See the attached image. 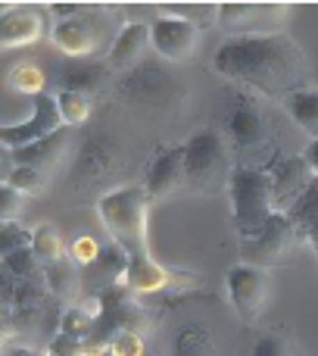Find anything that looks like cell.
<instances>
[{
    "label": "cell",
    "instance_id": "ffe728a7",
    "mask_svg": "<svg viewBox=\"0 0 318 356\" xmlns=\"http://www.w3.org/2000/svg\"><path fill=\"white\" fill-rule=\"evenodd\" d=\"M122 97L141 100V104H162L171 91H175V79L162 72L159 66H137L128 79L122 81Z\"/></svg>",
    "mask_w": 318,
    "mask_h": 356
},
{
    "label": "cell",
    "instance_id": "d590c367",
    "mask_svg": "<svg viewBox=\"0 0 318 356\" xmlns=\"http://www.w3.org/2000/svg\"><path fill=\"white\" fill-rule=\"evenodd\" d=\"M250 356H290V347H287V341H284V334L265 332V334H259L256 338Z\"/></svg>",
    "mask_w": 318,
    "mask_h": 356
},
{
    "label": "cell",
    "instance_id": "7402d4cb",
    "mask_svg": "<svg viewBox=\"0 0 318 356\" xmlns=\"http://www.w3.org/2000/svg\"><path fill=\"white\" fill-rule=\"evenodd\" d=\"M44 284H47V291L60 303L85 294V291H81V266L75 263L72 257H62V259H56L53 266H44Z\"/></svg>",
    "mask_w": 318,
    "mask_h": 356
},
{
    "label": "cell",
    "instance_id": "d6986e66",
    "mask_svg": "<svg viewBox=\"0 0 318 356\" xmlns=\"http://www.w3.org/2000/svg\"><path fill=\"white\" fill-rule=\"evenodd\" d=\"M69 147H72V129H60L56 135L44 138V141H35V144H28V147L10 150V154H12V163H16V166L41 169V172L47 175L66 160Z\"/></svg>",
    "mask_w": 318,
    "mask_h": 356
},
{
    "label": "cell",
    "instance_id": "9c48e42d",
    "mask_svg": "<svg viewBox=\"0 0 318 356\" xmlns=\"http://www.w3.org/2000/svg\"><path fill=\"white\" fill-rule=\"evenodd\" d=\"M131 294H162V291H181V288H196L200 278L187 275L181 269L156 263L150 253H135L128 257V269H125L122 282Z\"/></svg>",
    "mask_w": 318,
    "mask_h": 356
},
{
    "label": "cell",
    "instance_id": "8fae6325",
    "mask_svg": "<svg viewBox=\"0 0 318 356\" xmlns=\"http://www.w3.org/2000/svg\"><path fill=\"white\" fill-rule=\"evenodd\" d=\"M225 284H228V297H231V307L237 309V316L246 325H256L265 303H269V278H265V269L240 263L234 269H228Z\"/></svg>",
    "mask_w": 318,
    "mask_h": 356
},
{
    "label": "cell",
    "instance_id": "d6a6232c",
    "mask_svg": "<svg viewBox=\"0 0 318 356\" xmlns=\"http://www.w3.org/2000/svg\"><path fill=\"white\" fill-rule=\"evenodd\" d=\"M31 238H35V228H25L22 222H0V253H16L22 247H31Z\"/></svg>",
    "mask_w": 318,
    "mask_h": 356
},
{
    "label": "cell",
    "instance_id": "30bf717a",
    "mask_svg": "<svg viewBox=\"0 0 318 356\" xmlns=\"http://www.w3.org/2000/svg\"><path fill=\"white\" fill-rule=\"evenodd\" d=\"M60 129H66V125H62L56 97L53 94H37L35 106H31V116L25 119V122L3 125V129H0V144H3L6 150H19V147H28V144L56 135Z\"/></svg>",
    "mask_w": 318,
    "mask_h": 356
},
{
    "label": "cell",
    "instance_id": "ac0fdd59",
    "mask_svg": "<svg viewBox=\"0 0 318 356\" xmlns=\"http://www.w3.org/2000/svg\"><path fill=\"white\" fill-rule=\"evenodd\" d=\"M150 29L144 22H128L119 29V35L112 38L110 50H106V66L125 72V69H137L150 47Z\"/></svg>",
    "mask_w": 318,
    "mask_h": 356
},
{
    "label": "cell",
    "instance_id": "7a4b0ae2",
    "mask_svg": "<svg viewBox=\"0 0 318 356\" xmlns=\"http://www.w3.org/2000/svg\"><path fill=\"white\" fill-rule=\"evenodd\" d=\"M219 131L225 135L237 166L265 169L278 154V141L271 135V119L246 88L228 85L219 97Z\"/></svg>",
    "mask_w": 318,
    "mask_h": 356
},
{
    "label": "cell",
    "instance_id": "ba28073f",
    "mask_svg": "<svg viewBox=\"0 0 318 356\" xmlns=\"http://www.w3.org/2000/svg\"><path fill=\"white\" fill-rule=\"evenodd\" d=\"M100 297H103V313L97 319L91 344L106 347L116 332H128V328L131 332H147L150 328V316L144 313V307L135 300V294L125 284H116V288L103 291Z\"/></svg>",
    "mask_w": 318,
    "mask_h": 356
},
{
    "label": "cell",
    "instance_id": "60d3db41",
    "mask_svg": "<svg viewBox=\"0 0 318 356\" xmlns=\"http://www.w3.org/2000/svg\"><path fill=\"white\" fill-rule=\"evenodd\" d=\"M306 241H309V247H312V250L318 253V225H312V228L306 232Z\"/></svg>",
    "mask_w": 318,
    "mask_h": 356
},
{
    "label": "cell",
    "instance_id": "b9f144b4",
    "mask_svg": "<svg viewBox=\"0 0 318 356\" xmlns=\"http://www.w3.org/2000/svg\"><path fill=\"white\" fill-rule=\"evenodd\" d=\"M106 356H110V353H106Z\"/></svg>",
    "mask_w": 318,
    "mask_h": 356
},
{
    "label": "cell",
    "instance_id": "d4e9b609",
    "mask_svg": "<svg viewBox=\"0 0 318 356\" xmlns=\"http://www.w3.org/2000/svg\"><path fill=\"white\" fill-rule=\"evenodd\" d=\"M3 275L19 278V282H44V266L37 263L31 247H22V250L3 257Z\"/></svg>",
    "mask_w": 318,
    "mask_h": 356
},
{
    "label": "cell",
    "instance_id": "2e32d148",
    "mask_svg": "<svg viewBox=\"0 0 318 356\" xmlns=\"http://www.w3.org/2000/svg\"><path fill=\"white\" fill-rule=\"evenodd\" d=\"M125 269H128V253L119 244L103 247L94 263L81 266V291L85 294H103V291L116 288L122 282Z\"/></svg>",
    "mask_w": 318,
    "mask_h": 356
},
{
    "label": "cell",
    "instance_id": "cb8c5ba5",
    "mask_svg": "<svg viewBox=\"0 0 318 356\" xmlns=\"http://www.w3.org/2000/svg\"><path fill=\"white\" fill-rule=\"evenodd\" d=\"M31 253L37 257V263H41V266H53L56 259L66 257V247H62V238H60V232H56V225L41 222V225L35 228V238H31Z\"/></svg>",
    "mask_w": 318,
    "mask_h": 356
},
{
    "label": "cell",
    "instance_id": "f35d334b",
    "mask_svg": "<svg viewBox=\"0 0 318 356\" xmlns=\"http://www.w3.org/2000/svg\"><path fill=\"white\" fill-rule=\"evenodd\" d=\"M3 356H44L37 347H31V344H6V350Z\"/></svg>",
    "mask_w": 318,
    "mask_h": 356
},
{
    "label": "cell",
    "instance_id": "836d02e7",
    "mask_svg": "<svg viewBox=\"0 0 318 356\" xmlns=\"http://www.w3.org/2000/svg\"><path fill=\"white\" fill-rule=\"evenodd\" d=\"M165 10H171V16L175 19H184V22L190 25H209L219 19V6H209V3H178V6H165Z\"/></svg>",
    "mask_w": 318,
    "mask_h": 356
},
{
    "label": "cell",
    "instance_id": "44dd1931",
    "mask_svg": "<svg viewBox=\"0 0 318 356\" xmlns=\"http://www.w3.org/2000/svg\"><path fill=\"white\" fill-rule=\"evenodd\" d=\"M106 69L103 63H91V60H66L60 69H56V85L60 91H75V94H87L97 91L100 81L106 79Z\"/></svg>",
    "mask_w": 318,
    "mask_h": 356
},
{
    "label": "cell",
    "instance_id": "e575fe53",
    "mask_svg": "<svg viewBox=\"0 0 318 356\" xmlns=\"http://www.w3.org/2000/svg\"><path fill=\"white\" fill-rule=\"evenodd\" d=\"M25 194H19L12 184H0V222H19Z\"/></svg>",
    "mask_w": 318,
    "mask_h": 356
},
{
    "label": "cell",
    "instance_id": "f1b7e54d",
    "mask_svg": "<svg viewBox=\"0 0 318 356\" xmlns=\"http://www.w3.org/2000/svg\"><path fill=\"white\" fill-rule=\"evenodd\" d=\"M94 328H97V319H94L87 309H81L78 303L62 309L60 334H66V338H75V341H91L94 338Z\"/></svg>",
    "mask_w": 318,
    "mask_h": 356
},
{
    "label": "cell",
    "instance_id": "ab89813d",
    "mask_svg": "<svg viewBox=\"0 0 318 356\" xmlns=\"http://www.w3.org/2000/svg\"><path fill=\"white\" fill-rule=\"evenodd\" d=\"M303 160H306L309 169L318 175V138H315V141H309V147L303 150Z\"/></svg>",
    "mask_w": 318,
    "mask_h": 356
},
{
    "label": "cell",
    "instance_id": "4fadbf2b",
    "mask_svg": "<svg viewBox=\"0 0 318 356\" xmlns=\"http://www.w3.org/2000/svg\"><path fill=\"white\" fill-rule=\"evenodd\" d=\"M265 172L271 178V203H275V213H287L303 197V191L309 188V181L315 178L309 163L303 160V154L275 156V160L265 166Z\"/></svg>",
    "mask_w": 318,
    "mask_h": 356
},
{
    "label": "cell",
    "instance_id": "1f68e13d",
    "mask_svg": "<svg viewBox=\"0 0 318 356\" xmlns=\"http://www.w3.org/2000/svg\"><path fill=\"white\" fill-rule=\"evenodd\" d=\"M6 184H12V188L25 197H41L44 194V172L41 169H31V166H12Z\"/></svg>",
    "mask_w": 318,
    "mask_h": 356
},
{
    "label": "cell",
    "instance_id": "4316f807",
    "mask_svg": "<svg viewBox=\"0 0 318 356\" xmlns=\"http://www.w3.org/2000/svg\"><path fill=\"white\" fill-rule=\"evenodd\" d=\"M56 106H60V116L66 129H78L87 122L91 116V97L87 94H75V91H56Z\"/></svg>",
    "mask_w": 318,
    "mask_h": 356
},
{
    "label": "cell",
    "instance_id": "8d00e7d4",
    "mask_svg": "<svg viewBox=\"0 0 318 356\" xmlns=\"http://www.w3.org/2000/svg\"><path fill=\"white\" fill-rule=\"evenodd\" d=\"M100 250H103V247H100L91 234H78V238L72 241V247H69V257H72L78 266H87L100 257Z\"/></svg>",
    "mask_w": 318,
    "mask_h": 356
},
{
    "label": "cell",
    "instance_id": "603a6c76",
    "mask_svg": "<svg viewBox=\"0 0 318 356\" xmlns=\"http://www.w3.org/2000/svg\"><path fill=\"white\" fill-rule=\"evenodd\" d=\"M284 110H287L290 119H294V122L315 141L318 138V91L306 88V91L290 94V97L284 100Z\"/></svg>",
    "mask_w": 318,
    "mask_h": 356
},
{
    "label": "cell",
    "instance_id": "4dcf8cb0",
    "mask_svg": "<svg viewBox=\"0 0 318 356\" xmlns=\"http://www.w3.org/2000/svg\"><path fill=\"white\" fill-rule=\"evenodd\" d=\"M106 353L110 356H147V341H144V332H116L106 344Z\"/></svg>",
    "mask_w": 318,
    "mask_h": 356
},
{
    "label": "cell",
    "instance_id": "277c9868",
    "mask_svg": "<svg viewBox=\"0 0 318 356\" xmlns=\"http://www.w3.org/2000/svg\"><path fill=\"white\" fill-rule=\"evenodd\" d=\"M231 147L215 125L194 131L184 144V188L190 194H215L231 181Z\"/></svg>",
    "mask_w": 318,
    "mask_h": 356
},
{
    "label": "cell",
    "instance_id": "e0dca14e",
    "mask_svg": "<svg viewBox=\"0 0 318 356\" xmlns=\"http://www.w3.org/2000/svg\"><path fill=\"white\" fill-rule=\"evenodd\" d=\"M47 35V13L37 6H22V10H6L0 22V44L3 50L37 44Z\"/></svg>",
    "mask_w": 318,
    "mask_h": 356
},
{
    "label": "cell",
    "instance_id": "74e56055",
    "mask_svg": "<svg viewBox=\"0 0 318 356\" xmlns=\"http://www.w3.org/2000/svg\"><path fill=\"white\" fill-rule=\"evenodd\" d=\"M47 356H85V341H75V338H66V334H56V338H50Z\"/></svg>",
    "mask_w": 318,
    "mask_h": 356
},
{
    "label": "cell",
    "instance_id": "6da1fadb",
    "mask_svg": "<svg viewBox=\"0 0 318 356\" xmlns=\"http://www.w3.org/2000/svg\"><path fill=\"white\" fill-rule=\"evenodd\" d=\"M212 66L225 81L271 100H287L309 85V60L287 35L228 38L215 50Z\"/></svg>",
    "mask_w": 318,
    "mask_h": 356
},
{
    "label": "cell",
    "instance_id": "9a60e30c",
    "mask_svg": "<svg viewBox=\"0 0 318 356\" xmlns=\"http://www.w3.org/2000/svg\"><path fill=\"white\" fill-rule=\"evenodd\" d=\"M150 41H153V50L162 60L181 63L196 50L200 29L184 22V19H175V16H159L153 22V29H150Z\"/></svg>",
    "mask_w": 318,
    "mask_h": 356
},
{
    "label": "cell",
    "instance_id": "5b68a950",
    "mask_svg": "<svg viewBox=\"0 0 318 356\" xmlns=\"http://www.w3.org/2000/svg\"><path fill=\"white\" fill-rule=\"evenodd\" d=\"M228 194H231V216H234V228H237L240 238L253 234L256 228H262L275 216L271 178L265 169L234 166L231 181H228Z\"/></svg>",
    "mask_w": 318,
    "mask_h": 356
},
{
    "label": "cell",
    "instance_id": "5bb4252c",
    "mask_svg": "<svg viewBox=\"0 0 318 356\" xmlns=\"http://www.w3.org/2000/svg\"><path fill=\"white\" fill-rule=\"evenodd\" d=\"M181 184H187L184 181V147H159L144 172V191L150 203L169 200Z\"/></svg>",
    "mask_w": 318,
    "mask_h": 356
},
{
    "label": "cell",
    "instance_id": "3957f363",
    "mask_svg": "<svg viewBox=\"0 0 318 356\" xmlns=\"http://www.w3.org/2000/svg\"><path fill=\"white\" fill-rule=\"evenodd\" d=\"M97 216L103 228L110 232L112 244H119L128 257L135 253H150L147 241V216H150V197L144 184H125L97 200Z\"/></svg>",
    "mask_w": 318,
    "mask_h": 356
},
{
    "label": "cell",
    "instance_id": "83f0119b",
    "mask_svg": "<svg viewBox=\"0 0 318 356\" xmlns=\"http://www.w3.org/2000/svg\"><path fill=\"white\" fill-rule=\"evenodd\" d=\"M175 356H215L209 332L203 325H184L175 334Z\"/></svg>",
    "mask_w": 318,
    "mask_h": 356
},
{
    "label": "cell",
    "instance_id": "7c38bea8",
    "mask_svg": "<svg viewBox=\"0 0 318 356\" xmlns=\"http://www.w3.org/2000/svg\"><path fill=\"white\" fill-rule=\"evenodd\" d=\"M100 22L103 16L100 13H81L75 19H62V22L53 25L50 31V41L69 60H87V56L100 54L103 47V35H100Z\"/></svg>",
    "mask_w": 318,
    "mask_h": 356
},
{
    "label": "cell",
    "instance_id": "52a82bcc",
    "mask_svg": "<svg viewBox=\"0 0 318 356\" xmlns=\"http://www.w3.org/2000/svg\"><path fill=\"white\" fill-rule=\"evenodd\" d=\"M284 19L287 6L281 3H221L215 22L231 38H269L281 35Z\"/></svg>",
    "mask_w": 318,
    "mask_h": 356
},
{
    "label": "cell",
    "instance_id": "f546056e",
    "mask_svg": "<svg viewBox=\"0 0 318 356\" xmlns=\"http://www.w3.org/2000/svg\"><path fill=\"white\" fill-rule=\"evenodd\" d=\"M6 85H10L12 91L31 94V97H37V94H47V91H44V85H47L44 72L37 66H28V63H22V66L12 69V72L6 75Z\"/></svg>",
    "mask_w": 318,
    "mask_h": 356
},
{
    "label": "cell",
    "instance_id": "484cf974",
    "mask_svg": "<svg viewBox=\"0 0 318 356\" xmlns=\"http://www.w3.org/2000/svg\"><path fill=\"white\" fill-rule=\"evenodd\" d=\"M290 222H294L296 228H300V234L306 238V232L312 225H318V175L309 181V188L303 191V197L294 203V207L287 209Z\"/></svg>",
    "mask_w": 318,
    "mask_h": 356
},
{
    "label": "cell",
    "instance_id": "8992f818",
    "mask_svg": "<svg viewBox=\"0 0 318 356\" xmlns=\"http://www.w3.org/2000/svg\"><path fill=\"white\" fill-rule=\"evenodd\" d=\"M300 238L303 234L290 222V216L275 213L262 228L240 238V259L246 266H256V269H275V266H284L294 257Z\"/></svg>",
    "mask_w": 318,
    "mask_h": 356
}]
</instances>
